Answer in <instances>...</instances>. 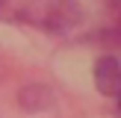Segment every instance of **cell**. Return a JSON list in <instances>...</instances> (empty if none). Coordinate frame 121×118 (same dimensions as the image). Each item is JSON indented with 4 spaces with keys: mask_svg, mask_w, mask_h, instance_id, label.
I'll return each instance as SVG.
<instances>
[{
    "mask_svg": "<svg viewBox=\"0 0 121 118\" xmlns=\"http://www.w3.org/2000/svg\"><path fill=\"white\" fill-rule=\"evenodd\" d=\"M0 21H21L44 30H68L77 21L74 0H0Z\"/></svg>",
    "mask_w": 121,
    "mask_h": 118,
    "instance_id": "1",
    "label": "cell"
},
{
    "mask_svg": "<svg viewBox=\"0 0 121 118\" xmlns=\"http://www.w3.org/2000/svg\"><path fill=\"white\" fill-rule=\"evenodd\" d=\"M95 86L106 97H118L121 94V62L112 56H100L95 65Z\"/></svg>",
    "mask_w": 121,
    "mask_h": 118,
    "instance_id": "2",
    "label": "cell"
},
{
    "mask_svg": "<svg viewBox=\"0 0 121 118\" xmlns=\"http://www.w3.org/2000/svg\"><path fill=\"white\" fill-rule=\"evenodd\" d=\"M118 109H121V94H118Z\"/></svg>",
    "mask_w": 121,
    "mask_h": 118,
    "instance_id": "3",
    "label": "cell"
}]
</instances>
